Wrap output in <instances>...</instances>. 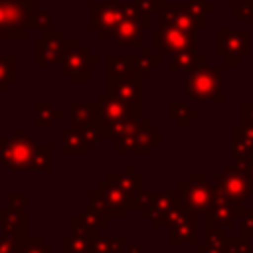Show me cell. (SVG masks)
I'll return each instance as SVG.
<instances>
[{"label": "cell", "mask_w": 253, "mask_h": 253, "mask_svg": "<svg viewBox=\"0 0 253 253\" xmlns=\"http://www.w3.org/2000/svg\"><path fill=\"white\" fill-rule=\"evenodd\" d=\"M20 253H53V247L45 243L42 235H24Z\"/></svg>", "instance_id": "f1b7e54d"}, {"label": "cell", "mask_w": 253, "mask_h": 253, "mask_svg": "<svg viewBox=\"0 0 253 253\" xmlns=\"http://www.w3.org/2000/svg\"><path fill=\"white\" fill-rule=\"evenodd\" d=\"M196 253H229V249L225 243H221V245L202 243V245H196Z\"/></svg>", "instance_id": "74e56055"}, {"label": "cell", "mask_w": 253, "mask_h": 253, "mask_svg": "<svg viewBox=\"0 0 253 253\" xmlns=\"http://www.w3.org/2000/svg\"><path fill=\"white\" fill-rule=\"evenodd\" d=\"M51 156H53V146L51 144H38L36 150H34V158H32V170L51 174L53 172Z\"/></svg>", "instance_id": "484cf974"}, {"label": "cell", "mask_w": 253, "mask_h": 253, "mask_svg": "<svg viewBox=\"0 0 253 253\" xmlns=\"http://www.w3.org/2000/svg\"><path fill=\"white\" fill-rule=\"evenodd\" d=\"M6 200H8V206H10V208L26 210L28 194H26V192H22V190H10V192L6 194Z\"/></svg>", "instance_id": "e575fe53"}, {"label": "cell", "mask_w": 253, "mask_h": 253, "mask_svg": "<svg viewBox=\"0 0 253 253\" xmlns=\"http://www.w3.org/2000/svg\"><path fill=\"white\" fill-rule=\"evenodd\" d=\"M115 40H117V43H123V45H142L138 20L125 16L115 30Z\"/></svg>", "instance_id": "44dd1931"}, {"label": "cell", "mask_w": 253, "mask_h": 253, "mask_svg": "<svg viewBox=\"0 0 253 253\" xmlns=\"http://www.w3.org/2000/svg\"><path fill=\"white\" fill-rule=\"evenodd\" d=\"M160 138H162L160 128H156L154 125L144 126L132 134L115 138V154L117 156H123V154L148 156L154 146H160Z\"/></svg>", "instance_id": "52a82bcc"}, {"label": "cell", "mask_w": 253, "mask_h": 253, "mask_svg": "<svg viewBox=\"0 0 253 253\" xmlns=\"http://www.w3.org/2000/svg\"><path fill=\"white\" fill-rule=\"evenodd\" d=\"M97 63V57L91 55L87 45H81L79 40L69 38V43L63 51V57L59 61L61 65V73L69 77L71 83H89V67Z\"/></svg>", "instance_id": "8992f818"}, {"label": "cell", "mask_w": 253, "mask_h": 253, "mask_svg": "<svg viewBox=\"0 0 253 253\" xmlns=\"http://www.w3.org/2000/svg\"><path fill=\"white\" fill-rule=\"evenodd\" d=\"M93 241L95 237L79 235V233H69L61 237V251L63 253H93Z\"/></svg>", "instance_id": "603a6c76"}, {"label": "cell", "mask_w": 253, "mask_h": 253, "mask_svg": "<svg viewBox=\"0 0 253 253\" xmlns=\"http://www.w3.org/2000/svg\"><path fill=\"white\" fill-rule=\"evenodd\" d=\"M213 184L237 206H241L253 190V182L247 170V160H235L233 164H225L219 174H215Z\"/></svg>", "instance_id": "5b68a950"}, {"label": "cell", "mask_w": 253, "mask_h": 253, "mask_svg": "<svg viewBox=\"0 0 253 253\" xmlns=\"http://www.w3.org/2000/svg\"><path fill=\"white\" fill-rule=\"evenodd\" d=\"M188 93L198 101H221L219 69L211 71L208 67H192L188 75Z\"/></svg>", "instance_id": "9c48e42d"}, {"label": "cell", "mask_w": 253, "mask_h": 253, "mask_svg": "<svg viewBox=\"0 0 253 253\" xmlns=\"http://www.w3.org/2000/svg\"><path fill=\"white\" fill-rule=\"evenodd\" d=\"M0 40H2V34H0Z\"/></svg>", "instance_id": "ee69618b"}, {"label": "cell", "mask_w": 253, "mask_h": 253, "mask_svg": "<svg viewBox=\"0 0 253 253\" xmlns=\"http://www.w3.org/2000/svg\"><path fill=\"white\" fill-rule=\"evenodd\" d=\"M22 237H12L0 233V253H20Z\"/></svg>", "instance_id": "836d02e7"}, {"label": "cell", "mask_w": 253, "mask_h": 253, "mask_svg": "<svg viewBox=\"0 0 253 253\" xmlns=\"http://www.w3.org/2000/svg\"><path fill=\"white\" fill-rule=\"evenodd\" d=\"M61 119V111L55 109L51 101H36L34 103V126L36 128H51V125Z\"/></svg>", "instance_id": "7402d4cb"}, {"label": "cell", "mask_w": 253, "mask_h": 253, "mask_svg": "<svg viewBox=\"0 0 253 253\" xmlns=\"http://www.w3.org/2000/svg\"><path fill=\"white\" fill-rule=\"evenodd\" d=\"M217 188V186H215ZM241 206H237L235 202H231L219 188L215 190V200H213V206L211 210L208 211L206 215V221H213L217 225H223V227H229L233 225V221L237 217H241Z\"/></svg>", "instance_id": "4fadbf2b"}, {"label": "cell", "mask_w": 253, "mask_h": 253, "mask_svg": "<svg viewBox=\"0 0 253 253\" xmlns=\"http://www.w3.org/2000/svg\"><path fill=\"white\" fill-rule=\"evenodd\" d=\"M14 83H18V57H0V93H6Z\"/></svg>", "instance_id": "d4e9b609"}, {"label": "cell", "mask_w": 253, "mask_h": 253, "mask_svg": "<svg viewBox=\"0 0 253 253\" xmlns=\"http://www.w3.org/2000/svg\"><path fill=\"white\" fill-rule=\"evenodd\" d=\"M231 154L235 160H249L253 158V140H249L245 134H241L237 128L233 130V142H231Z\"/></svg>", "instance_id": "83f0119b"}, {"label": "cell", "mask_w": 253, "mask_h": 253, "mask_svg": "<svg viewBox=\"0 0 253 253\" xmlns=\"http://www.w3.org/2000/svg\"><path fill=\"white\" fill-rule=\"evenodd\" d=\"M36 6L28 0H0V34L2 38H24L34 28Z\"/></svg>", "instance_id": "277c9868"}, {"label": "cell", "mask_w": 253, "mask_h": 253, "mask_svg": "<svg viewBox=\"0 0 253 253\" xmlns=\"http://www.w3.org/2000/svg\"><path fill=\"white\" fill-rule=\"evenodd\" d=\"M87 200H89V208H91V210H95L97 213H101V215H105V217L111 219L109 208H107V204H105V200H103V194H101L99 190H91V192L87 194Z\"/></svg>", "instance_id": "1f68e13d"}, {"label": "cell", "mask_w": 253, "mask_h": 253, "mask_svg": "<svg viewBox=\"0 0 253 253\" xmlns=\"http://www.w3.org/2000/svg\"><path fill=\"white\" fill-rule=\"evenodd\" d=\"M107 91L117 93L119 97H123L128 103L142 105V75L134 71L121 79H111V81H107Z\"/></svg>", "instance_id": "9a60e30c"}, {"label": "cell", "mask_w": 253, "mask_h": 253, "mask_svg": "<svg viewBox=\"0 0 253 253\" xmlns=\"http://www.w3.org/2000/svg\"><path fill=\"white\" fill-rule=\"evenodd\" d=\"M152 45L160 47L162 51H180L190 45V40L186 34L174 28H160L152 34Z\"/></svg>", "instance_id": "d6986e66"}, {"label": "cell", "mask_w": 253, "mask_h": 253, "mask_svg": "<svg viewBox=\"0 0 253 253\" xmlns=\"http://www.w3.org/2000/svg\"><path fill=\"white\" fill-rule=\"evenodd\" d=\"M69 117H71V125L81 128V126L91 125L93 121L99 119V105H97V101H87V103L71 101L69 103Z\"/></svg>", "instance_id": "ffe728a7"}, {"label": "cell", "mask_w": 253, "mask_h": 253, "mask_svg": "<svg viewBox=\"0 0 253 253\" xmlns=\"http://www.w3.org/2000/svg\"><path fill=\"white\" fill-rule=\"evenodd\" d=\"M125 249V237L123 235H97L93 241V253H123Z\"/></svg>", "instance_id": "4316f807"}, {"label": "cell", "mask_w": 253, "mask_h": 253, "mask_svg": "<svg viewBox=\"0 0 253 253\" xmlns=\"http://www.w3.org/2000/svg\"><path fill=\"white\" fill-rule=\"evenodd\" d=\"M196 213L190 211L186 206H182L178 210V213L174 215V219L168 225V241L170 245H178V243H188V245H196L198 243V221H196Z\"/></svg>", "instance_id": "8fae6325"}, {"label": "cell", "mask_w": 253, "mask_h": 253, "mask_svg": "<svg viewBox=\"0 0 253 253\" xmlns=\"http://www.w3.org/2000/svg\"><path fill=\"white\" fill-rule=\"evenodd\" d=\"M192 61H194V57L188 55V53L176 55V59H174L172 65H170V73H180V71H184V69H190V67H192Z\"/></svg>", "instance_id": "d590c367"}, {"label": "cell", "mask_w": 253, "mask_h": 253, "mask_svg": "<svg viewBox=\"0 0 253 253\" xmlns=\"http://www.w3.org/2000/svg\"><path fill=\"white\" fill-rule=\"evenodd\" d=\"M247 170H249V176H251V182H253V158L247 160Z\"/></svg>", "instance_id": "7bdbcfd3"}, {"label": "cell", "mask_w": 253, "mask_h": 253, "mask_svg": "<svg viewBox=\"0 0 253 253\" xmlns=\"http://www.w3.org/2000/svg\"><path fill=\"white\" fill-rule=\"evenodd\" d=\"M51 14H47V12H36V16H34V28H47L49 24H51Z\"/></svg>", "instance_id": "f35d334b"}, {"label": "cell", "mask_w": 253, "mask_h": 253, "mask_svg": "<svg viewBox=\"0 0 253 253\" xmlns=\"http://www.w3.org/2000/svg\"><path fill=\"white\" fill-rule=\"evenodd\" d=\"M215 184L206 178V174L192 172L184 182L178 184V194L184 202V206L194 211L196 215H208V211L213 206L215 200Z\"/></svg>", "instance_id": "7a4b0ae2"}, {"label": "cell", "mask_w": 253, "mask_h": 253, "mask_svg": "<svg viewBox=\"0 0 253 253\" xmlns=\"http://www.w3.org/2000/svg\"><path fill=\"white\" fill-rule=\"evenodd\" d=\"M91 150L83 130L79 126H65L61 130V152L65 156H87Z\"/></svg>", "instance_id": "2e32d148"}, {"label": "cell", "mask_w": 253, "mask_h": 253, "mask_svg": "<svg viewBox=\"0 0 253 253\" xmlns=\"http://www.w3.org/2000/svg\"><path fill=\"white\" fill-rule=\"evenodd\" d=\"M225 245L229 249V253H251V247H249V237H241V235H235V237H227L225 239Z\"/></svg>", "instance_id": "d6a6232c"}, {"label": "cell", "mask_w": 253, "mask_h": 253, "mask_svg": "<svg viewBox=\"0 0 253 253\" xmlns=\"http://www.w3.org/2000/svg\"><path fill=\"white\" fill-rule=\"evenodd\" d=\"M0 233L12 235V237H24L26 235V210L16 208H0Z\"/></svg>", "instance_id": "ac0fdd59"}, {"label": "cell", "mask_w": 253, "mask_h": 253, "mask_svg": "<svg viewBox=\"0 0 253 253\" xmlns=\"http://www.w3.org/2000/svg\"><path fill=\"white\" fill-rule=\"evenodd\" d=\"M196 117H198L196 111H192L190 107H186L182 103H176V101L170 103V119H174L180 125V128H186V125L190 121H194Z\"/></svg>", "instance_id": "f546056e"}, {"label": "cell", "mask_w": 253, "mask_h": 253, "mask_svg": "<svg viewBox=\"0 0 253 253\" xmlns=\"http://www.w3.org/2000/svg\"><path fill=\"white\" fill-rule=\"evenodd\" d=\"M243 123H253V105L243 103Z\"/></svg>", "instance_id": "ab89813d"}, {"label": "cell", "mask_w": 253, "mask_h": 253, "mask_svg": "<svg viewBox=\"0 0 253 253\" xmlns=\"http://www.w3.org/2000/svg\"><path fill=\"white\" fill-rule=\"evenodd\" d=\"M123 253H144V247L138 243H128V245H125Z\"/></svg>", "instance_id": "60d3db41"}, {"label": "cell", "mask_w": 253, "mask_h": 253, "mask_svg": "<svg viewBox=\"0 0 253 253\" xmlns=\"http://www.w3.org/2000/svg\"><path fill=\"white\" fill-rule=\"evenodd\" d=\"M97 105H99V117L105 123L121 121L126 117H142V105H134L119 97L117 93L111 91H101L97 93Z\"/></svg>", "instance_id": "30bf717a"}, {"label": "cell", "mask_w": 253, "mask_h": 253, "mask_svg": "<svg viewBox=\"0 0 253 253\" xmlns=\"http://www.w3.org/2000/svg\"><path fill=\"white\" fill-rule=\"evenodd\" d=\"M241 134H245L249 140H253V123H243L241 128H237Z\"/></svg>", "instance_id": "b9f144b4"}, {"label": "cell", "mask_w": 253, "mask_h": 253, "mask_svg": "<svg viewBox=\"0 0 253 253\" xmlns=\"http://www.w3.org/2000/svg\"><path fill=\"white\" fill-rule=\"evenodd\" d=\"M97 190L103 194V200L109 208V213L111 217H117V219H123L126 210L132 208V198L128 194H125L119 186H115L113 182L109 180H101L97 184Z\"/></svg>", "instance_id": "5bb4252c"}, {"label": "cell", "mask_w": 253, "mask_h": 253, "mask_svg": "<svg viewBox=\"0 0 253 253\" xmlns=\"http://www.w3.org/2000/svg\"><path fill=\"white\" fill-rule=\"evenodd\" d=\"M105 180H109V182H113L115 186H119V188H121L125 194H128L132 200H134V196H136L140 190H144V178H142L140 172L134 170L132 164H126V166H125V174L109 172V174L105 176Z\"/></svg>", "instance_id": "e0dca14e"}, {"label": "cell", "mask_w": 253, "mask_h": 253, "mask_svg": "<svg viewBox=\"0 0 253 253\" xmlns=\"http://www.w3.org/2000/svg\"><path fill=\"white\" fill-rule=\"evenodd\" d=\"M79 219H81V223H85L87 227H91V229H103L105 225H107V221H109V217H105V215H101V213H97L95 210H91V208H87L85 211H81L79 213Z\"/></svg>", "instance_id": "4dcf8cb0"}, {"label": "cell", "mask_w": 253, "mask_h": 253, "mask_svg": "<svg viewBox=\"0 0 253 253\" xmlns=\"http://www.w3.org/2000/svg\"><path fill=\"white\" fill-rule=\"evenodd\" d=\"M241 227H243V235L253 237V210H243L241 211Z\"/></svg>", "instance_id": "8d00e7d4"}, {"label": "cell", "mask_w": 253, "mask_h": 253, "mask_svg": "<svg viewBox=\"0 0 253 253\" xmlns=\"http://www.w3.org/2000/svg\"><path fill=\"white\" fill-rule=\"evenodd\" d=\"M69 40L59 30H47L43 38L36 40V65H55L61 61Z\"/></svg>", "instance_id": "7c38bea8"}, {"label": "cell", "mask_w": 253, "mask_h": 253, "mask_svg": "<svg viewBox=\"0 0 253 253\" xmlns=\"http://www.w3.org/2000/svg\"><path fill=\"white\" fill-rule=\"evenodd\" d=\"M123 18H125V14H123L121 6L115 4V0L89 4V28L95 30L99 38L115 36V30Z\"/></svg>", "instance_id": "ba28073f"}, {"label": "cell", "mask_w": 253, "mask_h": 253, "mask_svg": "<svg viewBox=\"0 0 253 253\" xmlns=\"http://www.w3.org/2000/svg\"><path fill=\"white\" fill-rule=\"evenodd\" d=\"M36 146H38L36 140L28 136L24 126H20L14 138L0 136V162L12 172L32 170V158Z\"/></svg>", "instance_id": "3957f363"}, {"label": "cell", "mask_w": 253, "mask_h": 253, "mask_svg": "<svg viewBox=\"0 0 253 253\" xmlns=\"http://www.w3.org/2000/svg\"><path fill=\"white\" fill-rule=\"evenodd\" d=\"M134 61L132 57H115V55H109L107 57V81L111 79H121L125 75H130L134 73ZM138 73V71H136Z\"/></svg>", "instance_id": "cb8c5ba5"}, {"label": "cell", "mask_w": 253, "mask_h": 253, "mask_svg": "<svg viewBox=\"0 0 253 253\" xmlns=\"http://www.w3.org/2000/svg\"><path fill=\"white\" fill-rule=\"evenodd\" d=\"M182 206H184V202H182L178 190L170 192V194L140 190L132 200V208H142V215L154 227H168Z\"/></svg>", "instance_id": "6da1fadb"}]
</instances>
